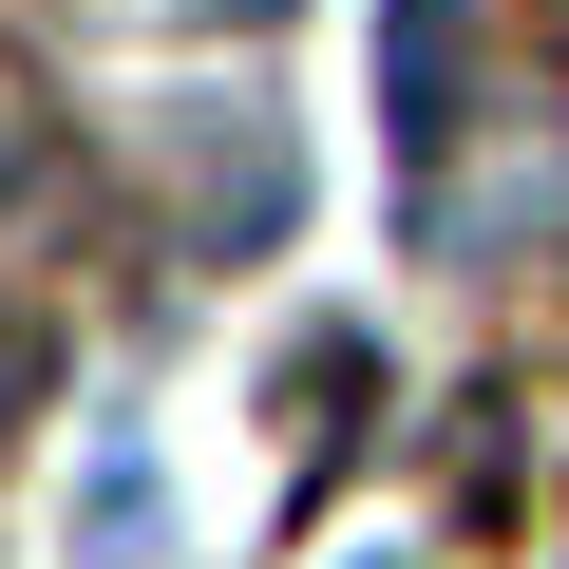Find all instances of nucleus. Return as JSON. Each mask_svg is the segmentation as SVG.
<instances>
[{
    "instance_id": "f257e3e1",
    "label": "nucleus",
    "mask_w": 569,
    "mask_h": 569,
    "mask_svg": "<svg viewBox=\"0 0 569 569\" xmlns=\"http://www.w3.org/2000/svg\"><path fill=\"white\" fill-rule=\"evenodd\" d=\"M456 77H475V39H456V0H380V96H399V133H418V152L456 133Z\"/></svg>"
},
{
    "instance_id": "f03ea898",
    "label": "nucleus",
    "mask_w": 569,
    "mask_h": 569,
    "mask_svg": "<svg viewBox=\"0 0 569 569\" xmlns=\"http://www.w3.org/2000/svg\"><path fill=\"white\" fill-rule=\"evenodd\" d=\"M20 399H39V342H20V323H0V437H20Z\"/></svg>"
}]
</instances>
